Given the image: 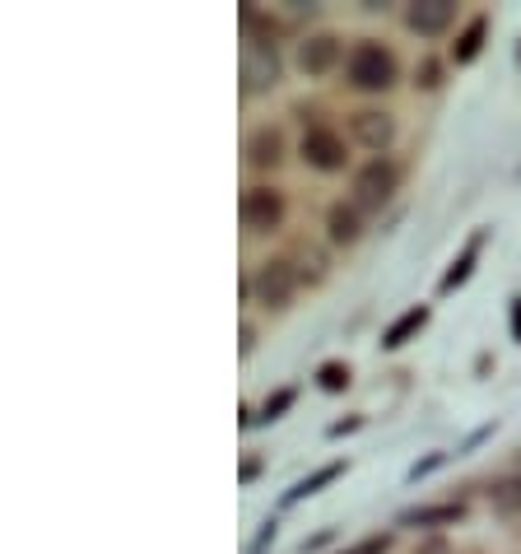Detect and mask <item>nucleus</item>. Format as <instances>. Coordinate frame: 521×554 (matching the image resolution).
I'll return each mask as SVG.
<instances>
[{
  "label": "nucleus",
  "mask_w": 521,
  "mask_h": 554,
  "mask_svg": "<svg viewBox=\"0 0 521 554\" xmlns=\"http://www.w3.org/2000/svg\"><path fill=\"white\" fill-rule=\"evenodd\" d=\"M349 84L363 89V94H382L396 84V56L382 47V42H359L349 52Z\"/></svg>",
  "instance_id": "obj_1"
},
{
  "label": "nucleus",
  "mask_w": 521,
  "mask_h": 554,
  "mask_svg": "<svg viewBox=\"0 0 521 554\" xmlns=\"http://www.w3.org/2000/svg\"><path fill=\"white\" fill-rule=\"evenodd\" d=\"M396 182H401V173H396L391 159L363 163L359 173H354V205H359V210H382V205L396 196Z\"/></svg>",
  "instance_id": "obj_2"
},
{
  "label": "nucleus",
  "mask_w": 521,
  "mask_h": 554,
  "mask_svg": "<svg viewBox=\"0 0 521 554\" xmlns=\"http://www.w3.org/2000/svg\"><path fill=\"white\" fill-rule=\"evenodd\" d=\"M247 289H252L256 303H266V308H289V298H294V289H298L294 261H266V266L252 275Z\"/></svg>",
  "instance_id": "obj_3"
},
{
  "label": "nucleus",
  "mask_w": 521,
  "mask_h": 554,
  "mask_svg": "<svg viewBox=\"0 0 521 554\" xmlns=\"http://www.w3.org/2000/svg\"><path fill=\"white\" fill-rule=\"evenodd\" d=\"M275 84H280V56H275L270 42L252 38L242 47V89H247V94H266Z\"/></svg>",
  "instance_id": "obj_4"
},
{
  "label": "nucleus",
  "mask_w": 521,
  "mask_h": 554,
  "mask_svg": "<svg viewBox=\"0 0 521 554\" xmlns=\"http://www.w3.org/2000/svg\"><path fill=\"white\" fill-rule=\"evenodd\" d=\"M242 224L252 233H270L284 224V196L270 187H252L242 196Z\"/></svg>",
  "instance_id": "obj_5"
},
{
  "label": "nucleus",
  "mask_w": 521,
  "mask_h": 554,
  "mask_svg": "<svg viewBox=\"0 0 521 554\" xmlns=\"http://www.w3.org/2000/svg\"><path fill=\"white\" fill-rule=\"evenodd\" d=\"M303 159H308V168H317V173H340L349 154H345V140L335 136V131L312 126L308 136H303Z\"/></svg>",
  "instance_id": "obj_6"
},
{
  "label": "nucleus",
  "mask_w": 521,
  "mask_h": 554,
  "mask_svg": "<svg viewBox=\"0 0 521 554\" xmlns=\"http://www.w3.org/2000/svg\"><path fill=\"white\" fill-rule=\"evenodd\" d=\"M456 19V5L452 0H419V5H410L405 10V24L415 28L419 38H438V33H447Z\"/></svg>",
  "instance_id": "obj_7"
},
{
  "label": "nucleus",
  "mask_w": 521,
  "mask_h": 554,
  "mask_svg": "<svg viewBox=\"0 0 521 554\" xmlns=\"http://www.w3.org/2000/svg\"><path fill=\"white\" fill-rule=\"evenodd\" d=\"M354 136L368 149H387L391 140H396V122H391V112L363 108V112H354Z\"/></svg>",
  "instance_id": "obj_8"
},
{
  "label": "nucleus",
  "mask_w": 521,
  "mask_h": 554,
  "mask_svg": "<svg viewBox=\"0 0 521 554\" xmlns=\"http://www.w3.org/2000/svg\"><path fill=\"white\" fill-rule=\"evenodd\" d=\"M335 61H340V38H331V33H317V38H308L298 47V66L308 75H326Z\"/></svg>",
  "instance_id": "obj_9"
},
{
  "label": "nucleus",
  "mask_w": 521,
  "mask_h": 554,
  "mask_svg": "<svg viewBox=\"0 0 521 554\" xmlns=\"http://www.w3.org/2000/svg\"><path fill=\"white\" fill-rule=\"evenodd\" d=\"M326 229H331V243L349 247V243H359V233H363V219H359V205H331V215H326Z\"/></svg>",
  "instance_id": "obj_10"
},
{
  "label": "nucleus",
  "mask_w": 521,
  "mask_h": 554,
  "mask_svg": "<svg viewBox=\"0 0 521 554\" xmlns=\"http://www.w3.org/2000/svg\"><path fill=\"white\" fill-rule=\"evenodd\" d=\"M247 159H252L256 168H275V163L284 159V136L275 126H261V131L247 140Z\"/></svg>",
  "instance_id": "obj_11"
},
{
  "label": "nucleus",
  "mask_w": 521,
  "mask_h": 554,
  "mask_svg": "<svg viewBox=\"0 0 521 554\" xmlns=\"http://www.w3.org/2000/svg\"><path fill=\"white\" fill-rule=\"evenodd\" d=\"M424 322H428V312H424V308L405 312L401 322H396V326H391V331H387V345H391V350H396V345H405V340L415 336V331H419V326H424Z\"/></svg>",
  "instance_id": "obj_12"
},
{
  "label": "nucleus",
  "mask_w": 521,
  "mask_h": 554,
  "mask_svg": "<svg viewBox=\"0 0 521 554\" xmlns=\"http://www.w3.org/2000/svg\"><path fill=\"white\" fill-rule=\"evenodd\" d=\"M484 19H475V24L461 33V42H456V61H475V52H480V42H484Z\"/></svg>",
  "instance_id": "obj_13"
},
{
  "label": "nucleus",
  "mask_w": 521,
  "mask_h": 554,
  "mask_svg": "<svg viewBox=\"0 0 521 554\" xmlns=\"http://www.w3.org/2000/svg\"><path fill=\"white\" fill-rule=\"evenodd\" d=\"M456 517H461V508H424V513H410L405 522H419V527H424V522H456Z\"/></svg>",
  "instance_id": "obj_14"
},
{
  "label": "nucleus",
  "mask_w": 521,
  "mask_h": 554,
  "mask_svg": "<svg viewBox=\"0 0 521 554\" xmlns=\"http://www.w3.org/2000/svg\"><path fill=\"white\" fill-rule=\"evenodd\" d=\"M494 503L498 508H521V480H508V485L494 489Z\"/></svg>",
  "instance_id": "obj_15"
},
{
  "label": "nucleus",
  "mask_w": 521,
  "mask_h": 554,
  "mask_svg": "<svg viewBox=\"0 0 521 554\" xmlns=\"http://www.w3.org/2000/svg\"><path fill=\"white\" fill-rule=\"evenodd\" d=\"M415 84H419V89H438V84H442V66H438V61H424V66L415 70Z\"/></svg>",
  "instance_id": "obj_16"
},
{
  "label": "nucleus",
  "mask_w": 521,
  "mask_h": 554,
  "mask_svg": "<svg viewBox=\"0 0 521 554\" xmlns=\"http://www.w3.org/2000/svg\"><path fill=\"white\" fill-rule=\"evenodd\" d=\"M345 378H349V373L340 364H326V368H321V387H326V392H340V387H345Z\"/></svg>",
  "instance_id": "obj_17"
},
{
  "label": "nucleus",
  "mask_w": 521,
  "mask_h": 554,
  "mask_svg": "<svg viewBox=\"0 0 521 554\" xmlns=\"http://www.w3.org/2000/svg\"><path fill=\"white\" fill-rule=\"evenodd\" d=\"M387 536H373V541H363V545H354V550H345V554H387Z\"/></svg>",
  "instance_id": "obj_18"
},
{
  "label": "nucleus",
  "mask_w": 521,
  "mask_h": 554,
  "mask_svg": "<svg viewBox=\"0 0 521 554\" xmlns=\"http://www.w3.org/2000/svg\"><path fill=\"white\" fill-rule=\"evenodd\" d=\"M284 406H289V392H280L275 401H266V415H275V410H284Z\"/></svg>",
  "instance_id": "obj_19"
},
{
  "label": "nucleus",
  "mask_w": 521,
  "mask_h": 554,
  "mask_svg": "<svg viewBox=\"0 0 521 554\" xmlns=\"http://www.w3.org/2000/svg\"><path fill=\"white\" fill-rule=\"evenodd\" d=\"M512 322H517V336H521V303H517V308H512Z\"/></svg>",
  "instance_id": "obj_20"
},
{
  "label": "nucleus",
  "mask_w": 521,
  "mask_h": 554,
  "mask_svg": "<svg viewBox=\"0 0 521 554\" xmlns=\"http://www.w3.org/2000/svg\"><path fill=\"white\" fill-rule=\"evenodd\" d=\"M424 554H447V550H442V545H424Z\"/></svg>",
  "instance_id": "obj_21"
}]
</instances>
